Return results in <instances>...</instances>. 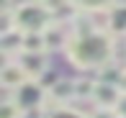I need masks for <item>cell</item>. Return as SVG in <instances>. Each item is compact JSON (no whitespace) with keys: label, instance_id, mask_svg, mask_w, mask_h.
I'll return each mask as SVG.
<instances>
[{"label":"cell","instance_id":"cell-9","mask_svg":"<svg viewBox=\"0 0 126 118\" xmlns=\"http://www.w3.org/2000/svg\"><path fill=\"white\" fill-rule=\"evenodd\" d=\"M108 33L113 39H124L126 36V3H116L111 5V13H108Z\"/></svg>","mask_w":126,"mask_h":118},{"label":"cell","instance_id":"cell-10","mask_svg":"<svg viewBox=\"0 0 126 118\" xmlns=\"http://www.w3.org/2000/svg\"><path fill=\"white\" fill-rule=\"evenodd\" d=\"M47 39L44 33H26L23 36V52L21 54H47Z\"/></svg>","mask_w":126,"mask_h":118},{"label":"cell","instance_id":"cell-16","mask_svg":"<svg viewBox=\"0 0 126 118\" xmlns=\"http://www.w3.org/2000/svg\"><path fill=\"white\" fill-rule=\"evenodd\" d=\"M116 113H118V118H126V92H124V98H121V103L116 105Z\"/></svg>","mask_w":126,"mask_h":118},{"label":"cell","instance_id":"cell-3","mask_svg":"<svg viewBox=\"0 0 126 118\" xmlns=\"http://www.w3.org/2000/svg\"><path fill=\"white\" fill-rule=\"evenodd\" d=\"M10 98H13L26 113H28V110H44V105H47V90L39 85L36 80H28L18 90H13Z\"/></svg>","mask_w":126,"mask_h":118},{"label":"cell","instance_id":"cell-2","mask_svg":"<svg viewBox=\"0 0 126 118\" xmlns=\"http://www.w3.org/2000/svg\"><path fill=\"white\" fill-rule=\"evenodd\" d=\"M13 21L23 33H44L49 26H54V13L49 3H21L16 5Z\"/></svg>","mask_w":126,"mask_h":118},{"label":"cell","instance_id":"cell-4","mask_svg":"<svg viewBox=\"0 0 126 118\" xmlns=\"http://www.w3.org/2000/svg\"><path fill=\"white\" fill-rule=\"evenodd\" d=\"M95 80V77H93ZM124 92L121 87L116 85H106V82L95 80V92H93V108H108V110H116V105L121 103Z\"/></svg>","mask_w":126,"mask_h":118},{"label":"cell","instance_id":"cell-5","mask_svg":"<svg viewBox=\"0 0 126 118\" xmlns=\"http://www.w3.org/2000/svg\"><path fill=\"white\" fill-rule=\"evenodd\" d=\"M23 36H26V33L18 31V28H10V31L0 33V52H3L5 62L18 59V54L23 52Z\"/></svg>","mask_w":126,"mask_h":118},{"label":"cell","instance_id":"cell-14","mask_svg":"<svg viewBox=\"0 0 126 118\" xmlns=\"http://www.w3.org/2000/svg\"><path fill=\"white\" fill-rule=\"evenodd\" d=\"M59 80H62V75H59V72H57V69H54V67H49V69H47V72H44V75H41V77H39V80H36V82H39V85H41L44 90H47V92H49V90H51V87H54V85H57V82H59Z\"/></svg>","mask_w":126,"mask_h":118},{"label":"cell","instance_id":"cell-12","mask_svg":"<svg viewBox=\"0 0 126 118\" xmlns=\"http://www.w3.org/2000/svg\"><path fill=\"white\" fill-rule=\"evenodd\" d=\"M0 118H26V110L8 95V98L0 103Z\"/></svg>","mask_w":126,"mask_h":118},{"label":"cell","instance_id":"cell-8","mask_svg":"<svg viewBox=\"0 0 126 118\" xmlns=\"http://www.w3.org/2000/svg\"><path fill=\"white\" fill-rule=\"evenodd\" d=\"M44 39H47V49H49V52H59V49H67V46H70V41H72L70 28H67V26H59V23L49 26V28L44 31Z\"/></svg>","mask_w":126,"mask_h":118},{"label":"cell","instance_id":"cell-6","mask_svg":"<svg viewBox=\"0 0 126 118\" xmlns=\"http://www.w3.org/2000/svg\"><path fill=\"white\" fill-rule=\"evenodd\" d=\"M16 62H18L21 69L28 75V80H39V77L49 69L47 54H18V59H16Z\"/></svg>","mask_w":126,"mask_h":118},{"label":"cell","instance_id":"cell-13","mask_svg":"<svg viewBox=\"0 0 126 118\" xmlns=\"http://www.w3.org/2000/svg\"><path fill=\"white\" fill-rule=\"evenodd\" d=\"M47 118H88V113H82V110L72 108V105H62V108H54L49 110Z\"/></svg>","mask_w":126,"mask_h":118},{"label":"cell","instance_id":"cell-1","mask_svg":"<svg viewBox=\"0 0 126 118\" xmlns=\"http://www.w3.org/2000/svg\"><path fill=\"white\" fill-rule=\"evenodd\" d=\"M113 52H116V39L108 31L72 39L70 46L64 49L70 64L77 67V69H100L103 64H108L113 59Z\"/></svg>","mask_w":126,"mask_h":118},{"label":"cell","instance_id":"cell-15","mask_svg":"<svg viewBox=\"0 0 126 118\" xmlns=\"http://www.w3.org/2000/svg\"><path fill=\"white\" fill-rule=\"evenodd\" d=\"M88 118H118L116 110H108V108H93L88 113Z\"/></svg>","mask_w":126,"mask_h":118},{"label":"cell","instance_id":"cell-11","mask_svg":"<svg viewBox=\"0 0 126 118\" xmlns=\"http://www.w3.org/2000/svg\"><path fill=\"white\" fill-rule=\"evenodd\" d=\"M93 92H95V80H75V100H88L93 103Z\"/></svg>","mask_w":126,"mask_h":118},{"label":"cell","instance_id":"cell-7","mask_svg":"<svg viewBox=\"0 0 126 118\" xmlns=\"http://www.w3.org/2000/svg\"><path fill=\"white\" fill-rule=\"evenodd\" d=\"M23 82H28V75L23 69H21L18 62H5L3 69H0V85H3L5 90H18Z\"/></svg>","mask_w":126,"mask_h":118}]
</instances>
